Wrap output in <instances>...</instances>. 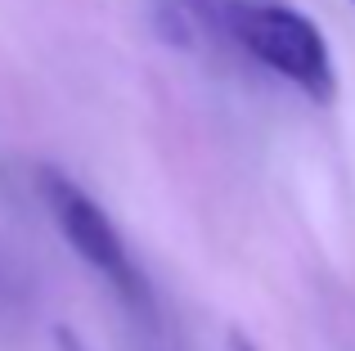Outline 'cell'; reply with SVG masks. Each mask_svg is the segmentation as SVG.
<instances>
[{"instance_id": "cell-1", "label": "cell", "mask_w": 355, "mask_h": 351, "mask_svg": "<svg viewBox=\"0 0 355 351\" xmlns=\"http://www.w3.org/2000/svg\"><path fill=\"white\" fill-rule=\"evenodd\" d=\"M216 23L230 32L248 59H257L279 81L297 86L306 99L329 104L338 95V63L320 23L288 0H220Z\"/></svg>"}, {"instance_id": "cell-2", "label": "cell", "mask_w": 355, "mask_h": 351, "mask_svg": "<svg viewBox=\"0 0 355 351\" xmlns=\"http://www.w3.org/2000/svg\"><path fill=\"white\" fill-rule=\"evenodd\" d=\"M36 189H41V203H45V212H50L54 230H59L63 243L86 262V271H95L135 320L153 325L157 320L153 289H148L139 262L130 257V248H126V239H121V230L113 225V216L59 167L36 171Z\"/></svg>"}, {"instance_id": "cell-3", "label": "cell", "mask_w": 355, "mask_h": 351, "mask_svg": "<svg viewBox=\"0 0 355 351\" xmlns=\"http://www.w3.org/2000/svg\"><path fill=\"white\" fill-rule=\"evenodd\" d=\"M54 351H90L72 329H54Z\"/></svg>"}, {"instance_id": "cell-4", "label": "cell", "mask_w": 355, "mask_h": 351, "mask_svg": "<svg viewBox=\"0 0 355 351\" xmlns=\"http://www.w3.org/2000/svg\"><path fill=\"white\" fill-rule=\"evenodd\" d=\"M351 5H355V0H351Z\"/></svg>"}]
</instances>
